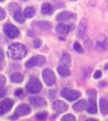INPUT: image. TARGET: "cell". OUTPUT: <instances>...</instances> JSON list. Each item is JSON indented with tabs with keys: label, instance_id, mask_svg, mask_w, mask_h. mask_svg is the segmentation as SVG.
Listing matches in <instances>:
<instances>
[{
	"label": "cell",
	"instance_id": "f1b7e54d",
	"mask_svg": "<svg viewBox=\"0 0 108 121\" xmlns=\"http://www.w3.org/2000/svg\"><path fill=\"white\" fill-rule=\"evenodd\" d=\"M5 83H6L5 77L4 76H2V75H0V88H2V87L5 85Z\"/></svg>",
	"mask_w": 108,
	"mask_h": 121
},
{
	"label": "cell",
	"instance_id": "52a82bcc",
	"mask_svg": "<svg viewBox=\"0 0 108 121\" xmlns=\"http://www.w3.org/2000/svg\"><path fill=\"white\" fill-rule=\"evenodd\" d=\"M3 30H4L5 35L8 37H10V39H14V37H16L18 35H19V30H18V28L15 25H13L11 23H6L4 25V27H3Z\"/></svg>",
	"mask_w": 108,
	"mask_h": 121
},
{
	"label": "cell",
	"instance_id": "6da1fadb",
	"mask_svg": "<svg viewBox=\"0 0 108 121\" xmlns=\"http://www.w3.org/2000/svg\"><path fill=\"white\" fill-rule=\"evenodd\" d=\"M8 52H9V56L13 60H21L23 56H25L27 51H26L25 45H23L22 43H12L9 45Z\"/></svg>",
	"mask_w": 108,
	"mask_h": 121
},
{
	"label": "cell",
	"instance_id": "277c9868",
	"mask_svg": "<svg viewBox=\"0 0 108 121\" xmlns=\"http://www.w3.org/2000/svg\"><path fill=\"white\" fill-rule=\"evenodd\" d=\"M61 95H62V97L66 98V99L68 100V101L72 102V101L77 100L78 98L81 96V94H80V92H78V91L71 90V89H68V88H65V89L62 90Z\"/></svg>",
	"mask_w": 108,
	"mask_h": 121
},
{
	"label": "cell",
	"instance_id": "1f68e13d",
	"mask_svg": "<svg viewBox=\"0 0 108 121\" xmlns=\"http://www.w3.org/2000/svg\"><path fill=\"white\" fill-rule=\"evenodd\" d=\"M6 95V89L0 88V98H3Z\"/></svg>",
	"mask_w": 108,
	"mask_h": 121
},
{
	"label": "cell",
	"instance_id": "74e56055",
	"mask_svg": "<svg viewBox=\"0 0 108 121\" xmlns=\"http://www.w3.org/2000/svg\"><path fill=\"white\" fill-rule=\"evenodd\" d=\"M22 1H27V0H22Z\"/></svg>",
	"mask_w": 108,
	"mask_h": 121
},
{
	"label": "cell",
	"instance_id": "9a60e30c",
	"mask_svg": "<svg viewBox=\"0 0 108 121\" xmlns=\"http://www.w3.org/2000/svg\"><path fill=\"white\" fill-rule=\"evenodd\" d=\"M74 28V25H67V24H64V23H60L58 26H57V31L61 35H67L71 29Z\"/></svg>",
	"mask_w": 108,
	"mask_h": 121
},
{
	"label": "cell",
	"instance_id": "7a4b0ae2",
	"mask_svg": "<svg viewBox=\"0 0 108 121\" xmlns=\"http://www.w3.org/2000/svg\"><path fill=\"white\" fill-rule=\"evenodd\" d=\"M25 88H26L27 92L31 94H36L40 92V90H42V84H40V82L38 78L33 77V78H30V80L28 81Z\"/></svg>",
	"mask_w": 108,
	"mask_h": 121
},
{
	"label": "cell",
	"instance_id": "cb8c5ba5",
	"mask_svg": "<svg viewBox=\"0 0 108 121\" xmlns=\"http://www.w3.org/2000/svg\"><path fill=\"white\" fill-rule=\"evenodd\" d=\"M36 24H38V26L39 28L44 29V30H50L51 27H52L51 23H50V22H48V21H39Z\"/></svg>",
	"mask_w": 108,
	"mask_h": 121
},
{
	"label": "cell",
	"instance_id": "5b68a950",
	"mask_svg": "<svg viewBox=\"0 0 108 121\" xmlns=\"http://www.w3.org/2000/svg\"><path fill=\"white\" fill-rule=\"evenodd\" d=\"M46 63V58L43 56H35L33 58L29 59L26 63H25V67L30 69L32 67H35V66H43Z\"/></svg>",
	"mask_w": 108,
	"mask_h": 121
},
{
	"label": "cell",
	"instance_id": "8992f818",
	"mask_svg": "<svg viewBox=\"0 0 108 121\" xmlns=\"http://www.w3.org/2000/svg\"><path fill=\"white\" fill-rule=\"evenodd\" d=\"M43 79L48 86H53L56 83L55 73L51 69H44L43 71Z\"/></svg>",
	"mask_w": 108,
	"mask_h": 121
},
{
	"label": "cell",
	"instance_id": "2e32d148",
	"mask_svg": "<svg viewBox=\"0 0 108 121\" xmlns=\"http://www.w3.org/2000/svg\"><path fill=\"white\" fill-rule=\"evenodd\" d=\"M86 107H87V103H86V101L85 100H80V101H78L77 103H75L73 105L74 110H76L78 112H81V111L85 110Z\"/></svg>",
	"mask_w": 108,
	"mask_h": 121
},
{
	"label": "cell",
	"instance_id": "8d00e7d4",
	"mask_svg": "<svg viewBox=\"0 0 108 121\" xmlns=\"http://www.w3.org/2000/svg\"><path fill=\"white\" fill-rule=\"evenodd\" d=\"M3 1H4V0H0V2H3Z\"/></svg>",
	"mask_w": 108,
	"mask_h": 121
},
{
	"label": "cell",
	"instance_id": "4fadbf2b",
	"mask_svg": "<svg viewBox=\"0 0 108 121\" xmlns=\"http://www.w3.org/2000/svg\"><path fill=\"white\" fill-rule=\"evenodd\" d=\"M72 18H75V14H73L72 12H69V11H63V12L59 13L57 15L58 21H67V20L72 19Z\"/></svg>",
	"mask_w": 108,
	"mask_h": 121
},
{
	"label": "cell",
	"instance_id": "d6986e66",
	"mask_svg": "<svg viewBox=\"0 0 108 121\" xmlns=\"http://www.w3.org/2000/svg\"><path fill=\"white\" fill-rule=\"evenodd\" d=\"M54 11V8L50 3H43V6H42V13L43 14H46V15H49L52 14Z\"/></svg>",
	"mask_w": 108,
	"mask_h": 121
},
{
	"label": "cell",
	"instance_id": "f35d334b",
	"mask_svg": "<svg viewBox=\"0 0 108 121\" xmlns=\"http://www.w3.org/2000/svg\"><path fill=\"white\" fill-rule=\"evenodd\" d=\"M73 1H76V0H73Z\"/></svg>",
	"mask_w": 108,
	"mask_h": 121
},
{
	"label": "cell",
	"instance_id": "836d02e7",
	"mask_svg": "<svg viewBox=\"0 0 108 121\" xmlns=\"http://www.w3.org/2000/svg\"><path fill=\"white\" fill-rule=\"evenodd\" d=\"M3 58H4V52H3L1 48H0V60H2Z\"/></svg>",
	"mask_w": 108,
	"mask_h": 121
},
{
	"label": "cell",
	"instance_id": "e0dca14e",
	"mask_svg": "<svg viewBox=\"0 0 108 121\" xmlns=\"http://www.w3.org/2000/svg\"><path fill=\"white\" fill-rule=\"evenodd\" d=\"M61 65L65 66L67 68H70L71 66V56L67 52H64L61 56Z\"/></svg>",
	"mask_w": 108,
	"mask_h": 121
},
{
	"label": "cell",
	"instance_id": "ba28073f",
	"mask_svg": "<svg viewBox=\"0 0 108 121\" xmlns=\"http://www.w3.org/2000/svg\"><path fill=\"white\" fill-rule=\"evenodd\" d=\"M96 48L101 52L106 51L108 48V37L105 35H101L99 36L97 40V44H96Z\"/></svg>",
	"mask_w": 108,
	"mask_h": 121
},
{
	"label": "cell",
	"instance_id": "d4e9b609",
	"mask_svg": "<svg viewBox=\"0 0 108 121\" xmlns=\"http://www.w3.org/2000/svg\"><path fill=\"white\" fill-rule=\"evenodd\" d=\"M76 117L72 114H67L62 118V121H75Z\"/></svg>",
	"mask_w": 108,
	"mask_h": 121
},
{
	"label": "cell",
	"instance_id": "3957f363",
	"mask_svg": "<svg viewBox=\"0 0 108 121\" xmlns=\"http://www.w3.org/2000/svg\"><path fill=\"white\" fill-rule=\"evenodd\" d=\"M88 96H89V102L87 104V111L90 114H95L97 113V105L95 102V97H96V93L94 91H88Z\"/></svg>",
	"mask_w": 108,
	"mask_h": 121
},
{
	"label": "cell",
	"instance_id": "e575fe53",
	"mask_svg": "<svg viewBox=\"0 0 108 121\" xmlns=\"http://www.w3.org/2000/svg\"><path fill=\"white\" fill-rule=\"evenodd\" d=\"M21 94H22V90L21 89H18L16 92H15V96H20Z\"/></svg>",
	"mask_w": 108,
	"mask_h": 121
},
{
	"label": "cell",
	"instance_id": "30bf717a",
	"mask_svg": "<svg viewBox=\"0 0 108 121\" xmlns=\"http://www.w3.org/2000/svg\"><path fill=\"white\" fill-rule=\"evenodd\" d=\"M29 113H30V108H29V106L26 105V104H21V105H19L16 108V110H15V116H14L13 118L18 117V116L27 115V114H29Z\"/></svg>",
	"mask_w": 108,
	"mask_h": 121
},
{
	"label": "cell",
	"instance_id": "8fae6325",
	"mask_svg": "<svg viewBox=\"0 0 108 121\" xmlns=\"http://www.w3.org/2000/svg\"><path fill=\"white\" fill-rule=\"evenodd\" d=\"M86 31H87V20L83 18L79 25H78V29H77V37L79 39H82L85 35H86Z\"/></svg>",
	"mask_w": 108,
	"mask_h": 121
},
{
	"label": "cell",
	"instance_id": "83f0119b",
	"mask_svg": "<svg viewBox=\"0 0 108 121\" xmlns=\"http://www.w3.org/2000/svg\"><path fill=\"white\" fill-rule=\"evenodd\" d=\"M74 50H75L76 52H84L83 48L81 47V44L79 43H74Z\"/></svg>",
	"mask_w": 108,
	"mask_h": 121
},
{
	"label": "cell",
	"instance_id": "7402d4cb",
	"mask_svg": "<svg viewBox=\"0 0 108 121\" xmlns=\"http://www.w3.org/2000/svg\"><path fill=\"white\" fill-rule=\"evenodd\" d=\"M35 7L29 6V7H26V8L24 9V12H23L24 17L31 18V17L35 16Z\"/></svg>",
	"mask_w": 108,
	"mask_h": 121
},
{
	"label": "cell",
	"instance_id": "ac0fdd59",
	"mask_svg": "<svg viewBox=\"0 0 108 121\" xmlns=\"http://www.w3.org/2000/svg\"><path fill=\"white\" fill-rule=\"evenodd\" d=\"M99 105H100V111L103 115H106L108 113V101L106 99H100L99 102Z\"/></svg>",
	"mask_w": 108,
	"mask_h": 121
},
{
	"label": "cell",
	"instance_id": "44dd1931",
	"mask_svg": "<svg viewBox=\"0 0 108 121\" xmlns=\"http://www.w3.org/2000/svg\"><path fill=\"white\" fill-rule=\"evenodd\" d=\"M58 73L60 74V76H62V77H68V76H70V74H71L69 68H67L63 65L58 67Z\"/></svg>",
	"mask_w": 108,
	"mask_h": 121
},
{
	"label": "cell",
	"instance_id": "d6a6232c",
	"mask_svg": "<svg viewBox=\"0 0 108 121\" xmlns=\"http://www.w3.org/2000/svg\"><path fill=\"white\" fill-rule=\"evenodd\" d=\"M101 76H102L101 71H97V72H95V74H94V78L95 79H99Z\"/></svg>",
	"mask_w": 108,
	"mask_h": 121
},
{
	"label": "cell",
	"instance_id": "f546056e",
	"mask_svg": "<svg viewBox=\"0 0 108 121\" xmlns=\"http://www.w3.org/2000/svg\"><path fill=\"white\" fill-rule=\"evenodd\" d=\"M5 16H6V12L4 11V9L0 7V20H3L5 18Z\"/></svg>",
	"mask_w": 108,
	"mask_h": 121
},
{
	"label": "cell",
	"instance_id": "603a6c76",
	"mask_svg": "<svg viewBox=\"0 0 108 121\" xmlns=\"http://www.w3.org/2000/svg\"><path fill=\"white\" fill-rule=\"evenodd\" d=\"M13 17H14V19H15L17 22H20V23L24 22V15L20 11V9L16 10L15 12H13Z\"/></svg>",
	"mask_w": 108,
	"mask_h": 121
},
{
	"label": "cell",
	"instance_id": "7c38bea8",
	"mask_svg": "<svg viewBox=\"0 0 108 121\" xmlns=\"http://www.w3.org/2000/svg\"><path fill=\"white\" fill-rule=\"evenodd\" d=\"M53 109L57 113H64L68 110V105L61 100H57L53 104Z\"/></svg>",
	"mask_w": 108,
	"mask_h": 121
},
{
	"label": "cell",
	"instance_id": "484cf974",
	"mask_svg": "<svg viewBox=\"0 0 108 121\" xmlns=\"http://www.w3.org/2000/svg\"><path fill=\"white\" fill-rule=\"evenodd\" d=\"M9 9L10 11H12V12H15L16 10L20 9V7L18 4H15V3H11V4H9Z\"/></svg>",
	"mask_w": 108,
	"mask_h": 121
},
{
	"label": "cell",
	"instance_id": "9c48e42d",
	"mask_svg": "<svg viewBox=\"0 0 108 121\" xmlns=\"http://www.w3.org/2000/svg\"><path fill=\"white\" fill-rule=\"evenodd\" d=\"M13 105V101L11 99H4L3 101L0 102V115H3L7 113Z\"/></svg>",
	"mask_w": 108,
	"mask_h": 121
},
{
	"label": "cell",
	"instance_id": "4316f807",
	"mask_svg": "<svg viewBox=\"0 0 108 121\" xmlns=\"http://www.w3.org/2000/svg\"><path fill=\"white\" fill-rule=\"evenodd\" d=\"M47 116H48L47 112H42V113H38L35 117H36V119H39V120H44L47 118Z\"/></svg>",
	"mask_w": 108,
	"mask_h": 121
},
{
	"label": "cell",
	"instance_id": "5bb4252c",
	"mask_svg": "<svg viewBox=\"0 0 108 121\" xmlns=\"http://www.w3.org/2000/svg\"><path fill=\"white\" fill-rule=\"evenodd\" d=\"M29 102H30L35 107H39V106H44L46 105V101H44V99L42 98V97H39V96L29 98Z\"/></svg>",
	"mask_w": 108,
	"mask_h": 121
},
{
	"label": "cell",
	"instance_id": "ffe728a7",
	"mask_svg": "<svg viewBox=\"0 0 108 121\" xmlns=\"http://www.w3.org/2000/svg\"><path fill=\"white\" fill-rule=\"evenodd\" d=\"M10 80L13 83L19 84V83H21L23 81V76H22V74H20V73H13L10 76Z\"/></svg>",
	"mask_w": 108,
	"mask_h": 121
},
{
	"label": "cell",
	"instance_id": "4dcf8cb0",
	"mask_svg": "<svg viewBox=\"0 0 108 121\" xmlns=\"http://www.w3.org/2000/svg\"><path fill=\"white\" fill-rule=\"evenodd\" d=\"M33 45H35V48H39L40 47V45H42V40H40V39H35V43H33Z\"/></svg>",
	"mask_w": 108,
	"mask_h": 121
},
{
	"label": "cell",
	"instance_id": "d590c367",
	"mask_svg": "<svg viewBox=\"0 0 108 121\" xmlns=\"http://www.w3.org/2000/svg\"><path fill=\"white\" fill-rule=\"evenodd\" d=\"M104 68H105V70H108V63L106 64V65H105V67H104Z\"/></svg>",
	"mask_w": 108,
	"mask_h": 121
}]
</instances>
